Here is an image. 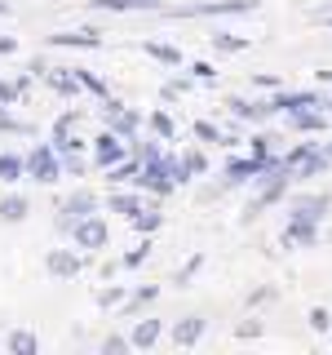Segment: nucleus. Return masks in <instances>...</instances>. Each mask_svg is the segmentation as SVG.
Masks as SVG:
<instances>
[{"label":"nucleus","mask_w":332,"mask_h":355,"mask_svg":"<svg viewBox=\"0 0 332 355\" xmlns=\"http://www.w3.org/2000/svg\"><path fill=\"white\" fill-rule=\"evenodd\" d=\"M27 173L36 178V182H58V178L66 173V164H62V151L53 147V142H44V147H36L27 155Z\"/></svg>","instance_id":"1"},{"label":"nucleus","mask_w":332,"mask_h":355,"mask_svg":"<svg viewBox=\"0 0 332 355\" xmlns=\"http://www.w3.org/2000/svg\"><path fill=\"white\" fill-rule=\"evenodd\" d=\"M71 240H75V249H107L111 231H107V222L98 218V214H89V218H80L71 227Z\"/></svg>","instance_id":"2"},{"label":"nucleus","mask_w":332,"mask_h":355,"mask_svg":"<svg viewBox=\"0 0 332 355\" xmlns=\"http://www.w3.org/2000/svg\"><path fill=\"white\" fill-rule=\"evenodd\" d=\"M138 187H142V191H151V196H173L177 191V182H173V173H169V164H164V160H147V164H142Z\"/></svg>","instance_id":"3"},{"label":"nucleus","mask_w":332,"mask_h":355,"mask_svg":"<svg viewBox=\"0 0 332 355\" xmlns=\"http://www.w3.org/2000/svg\"><path fill=\"white\" fill-rule=\"evenodd\" d=\"M120 160H124V138H120L116 129L98 133L93 138V164L98 169H111V164H120Z\"/></svg>","instance_id":"4"},{"label":"nucleus","mask_w":332,"mask_h":355,"mask_svg":"<svg viewBox=\"0 0 332 355\" xmlns=\"http://www.w3.org/2000/svg\"><path fill=\"white\" fill-rule=\"evenodd\" d=\"M288 129H293V133H324L328 129V111L324 107H302V111H288Z\"/></svg>","instance_id":"5"},{"label":"nucleus","mask_w":332,"mask_h":355,"mask_svg":"<svg viewBox=\"0 0 332 355\" xmlns=\"http://www.w3.org/2000/svg\"><path fill=\"white\" fill-rule=\"evenodd\" d=\"M93 209H98V200L89 196V191H75V196H66V200H62V209H58V214H62V218H58V227H62V231H71L75 222H80V218H89Z\"/></svg>","instance_id":"6"},{"label":"nucleus","mask_w":332,"mask_h":355,"mask_svg":"<svg viewBox=\"0 0 332 355\" xmlns=\"http://www.w3.org/2000/svg\"><path fill=\"white\" fill-rule=\"evenodd\" d=\"M270 107H275V116H288V111H302V107H324L319 103V94H310V89H275V98H270Z\"/></svg>","instance_id":"7"},{"label":"nucleus","mask_w":332,"mask_h":355,"mask_svg":"<svg viewBox=\"0 0 332 355\" xmlns=\"http://www.w3.org/2000/svg\"><path fill=\"white\" fill-rule=\"evenodd\" d=\"M284 249H306V244H315L319 240V227L315 222H306V218H288V227H284Z\"/></svg>","instance_id":"8"},{"label":"nucleus","mask_w":332,"mask_h":355,"mask_svg":"<svg viewBox=\"0 0 332 355\" xmlns=\"http://www.w3.org/2000/svg\"><path fill=\"white\" fill-rule=\"evenodd\" d=\"M44 266H49L53 280H75V275H80V258H75V249H53L49 258H44Z\"/></svg>","instance_id":"9"},{"label":"nucleus","mask_w":332,"mask_h":355,"mask_svg":"<svg viewBox=\"0 0 332 355\" xmlns=\"http://www.w3.org/2000/svg\"><path fill=\"white\" fill-rule=\"evenodd\" d=\"M230 111H235V120H252V125H257V120H266V116H275V107H270V98H266V103H257V98H230L226 103Z\"/></svg>","instance_id":"10"},{"label":"nucleus","mask_w":332,"mask_h":355,"mask_svg":"<svg viewBox=\"0 0 332 355\" xmlns=\"http://www.w3.org/2000/svg\"><path fill=\"white\" fill-rule=\"evenodd\" d=\"M204 338V315H186L173 324V342L177 347H195V342Z\"/></svg>","instance_id":"11"},{"label":"nucleus","mask_w":332,"mask_h":355,"mask_svg":"<svg viewBox=\"0 0 332 355\" xmlns=\"http://www.w3.org/2000/svg\"><path fill=\"white\" fill-rule=\"evenodd\" d=\"M324 214H328V196H297V200H293V218L319 222Z\"/></svg>","instance_id":"12"},{"label":"nucleus","mask_w":332,"mask_h":355,"mask_svg":"<svg viewBox=\"0 0 332 355\" xmlns=\"http://www.w3.org/2000/svg\"><path fill=\"white\" fill-rule=\"evenodd\" d=\"M49 44H62V49H98V31H58V36H49Z\"/></svg>","instance_id":"13"},{"label":"nucleus","mask_w":332,"mask_h":355,"mask_svg":"<svg viewBox=\"0 0 332 355\" xmlns=\"http://www.w3.org/2000/svg\"><path fill=\"white\" fill-rule=\"evenodd\" d=\"M252 9H257V0H208L191 14H252Z\"/></svg>","instance_id":"14"},{"label":"nucleus","mask_w":332,"mask_h":355,"mask_svg":"<svg viewBox=\"0 0 332 355\" xmlns=\"http://www.w3.org/2000/svg\"><path fill=\"white\" fill-rule=\"evenodd\" d=\"M49 85L58 89V94H75V89H84L80 71H71V67H49Z\"/></svg>","instance_id":"15"},{"label":"nucleus","mask_w":332,"mask_h":355,"mask_svg":"<svg viewBox=\"0 0 332 355\" xmlns=\"http://www.w3.org/2000/svg\"><path fill=\"white\" fill-rule=\"evenodd\" d=\"M93 9H107V14H124V9H160V0H89Z\"/></svg>","instance_id":"16"},{"label":"nucleus","mask_w":332,"mask_h":355,"mask_svg":"<svg viewBox=\"0 0 332 355\" xmlns=\"http://www.w3.org/2000/svg\"><path fill=\"white\" fill-rule=\"evenodd\" d=\"M129 338H133V347H155L160 342V320H138Z\"/></svg>","instance_id":"17"},{"label":"nucleus","mask_w":332,"mask_h":355,"mask_svg":"<svg viewBox=\"0 0 332 355\" xmlns=\"http://www.w3.org/2000/svg\"><path fill=\"white\" fill-rule=\"evenodd\" d=\"M147 49V58H155V62H164V67H182V53L173 49V44H160V40H147L142 44Z\"/></svg>","instance_id":"18"},{"label":"nucleus","mask_w":332,"mask_h":355,"mask_svg":"<svg viewBox=\"0 0 332 355\" xmlns=\"http://www.w3.org/2000/svg\"><path fill=\"white\" fill-rule=\"evenodd\" d=\"M27 196H5V200H0V218H5V222H22V218H27Z\"/></svg>","instance_id":"19"},{"label":"nucleus","mask_w":332,"mask_h":355,"mask_svg":"<svg viewBox=\"0 0 332 355\" xmlns=\"http://www.w3.org/2000/svg\"><path fill=\"white\" fill-rule=\"evenodd\" d=\"M9 351H14V355H36V351H40V342H36V333H27V329H18V333H9Z\"/></svg>","instance_id":"20"},{"label":"nucleus","mask_w":332,"mask_h":355,"mask_svg":"<svg viewBox=\"0 0 332 355\" xmlns=\"http://www.w3.org/2000/svg\"><path fill=\"white\" fill-rule=\"evenodd\" d=\"M138 173H142V160H120V164L107 169L111 182H138Z\"/></svg>","instance_id":"21"},{"label":"nucleus","mask_w":332,"mask_h":355,"mask_svg":"<svg viewBox=\"0 0 332 355\" xmlns=\"http://www.w3.org/2000/svg\"><path fill=\"white\" fill-rule=\"evenodd\" d=\"M129 222H133V231H142V236H151V231H155V227L164 222V214H160V209H138V214H133Z\"/></svg>","instance_id":"22"},{"label":"nucleus","mask_w":332,"mask_h":355,"mask_svg":"<svg viewBox=\"0 0 332 355\" xmlns=\"http://www.w3.org/2000/svg\"><path fill=\"white\" fill-rule=\"evenodd\" d=\"M27 173V160L22 155H0V182H18Z\"/></svg>","instance_id":"23"},{"label":"nucleus","mask_w":332,"mask_h":355,"mask_svg":"<svg viewBox=\"0 0 332 355\" xmlns=\"http://www.w3.org/2000/svg\"><path fill=\"white\" fill-rule=\"evenodd\" d=\"M142 209V196H133V191H120V196H111V214H138Z\"/></svg>","instance_id":"24"},{"label":"nucleus","mask_w":332,"mask_h":355,"mask_svg":"<svg viewBox=\"0 0 332 355\" xmlns=\"http://www.w3.org/2000/svg\"><path fill=\"white\" fill-rule=\"evenodd\" d=\"M151 129L160 133L164 142H173V138H177V125H173V116H169V111H155V116H151Z\"/></svg>","instance_id":"25"},{"label":"nucleus","mask_w":332,"mask_h":355,"mask_svg":"<svg viewBox=\"0 0 332 355\" xmlns=\"http://www.w3.org/2000/svg\"><path fill=\"white\" fill-rule=\"evenodd\" d=\"M213 44H217L221 53H243V49H248V40H243V36H230V31H217Z\"/></svg>","instance_id":"26"},{"label":"nucleus","mask_w":332,"mask_h":355,"mask_svg":"<svg viewBox=\"0 0 332 355\" xmlns=\"http://www.w3.org/2000/svg\"><path fill=\"white\" fill-rule=\"evenodd\" d=\"M306 324L315 329V333H328L332 329V315H328V306H310V315H306Z\"/></svg>","instance_id":"27"},{"label":"nucleus","mask_w":332,"mask_h":355,"mask_svg":"<svg viewBox=\"0 0 332 355\" xmlns=\"http://www.w3.org/2000/svg\"><path fill=\"white\" fill-rule=\"evenodd\" d=\"M195 138H199V142H226L213 120H195Z\"/></svg>","instance_id":"28"},{"label":"nucleus","mask_w":332,"mask_h":355,"mask_svg":"<svg viewBox=\"0 0 332 355\" xmlns=\"http://www.w3.org/2000/svg\"><path fill=\"white\" fill-rule=\"evenodd\" d=\"M164 164H169V173H173V182H177V187L191 182V169H186V160H177V155H164Z\"/></svg>","instance_id":"29"},{"label":"nucleus","mask_w":332,"mask_h":355,"mask_svg":"<svg viewBox=\"0 0 332 355\" xmlns=\"http://www.w3.org/2000/svg\"><path fill=\"white\" fill-rule=\"evenodd\" d=\"M75 71H80V85L89 89V94H98V98H107V85H102V80H98V76H93V71H84V67H75Z\"/></svg>","instance_id":"30"},{"label":"nucleus","mask_w":332,"mask_h":355,"mask_svg":"<svg viewBox=\"0 0 332 355\" xmlns=\"http://www.w3.org/2000/svg\"><path fill=\"white\" fill-rule=\"evenodd\" d=\"M147 253H151V240L138 244V249H129V253H124V266H129V271H138V266L147 262Z\"/></svg>","instance_id":"31"},{"label":"nucleus","mask_w":332,"mask_h":355,"mask_svg":"<svg viewBox=\"0 0 332 355\" xmlns=\"http://www.w3.org/2000/svg\"><path fill=\"white\" fill-rule=\"evenodd\" d=\"M120 302H124V288H116V284H111V288H102V293H98V306H120Z\"/></svg>","instance_id":"32"},{"label":"nucleus","mask_w":332,"mask_h":355,"mask_svg":"<svg viewBox=\"0 0 332 355\" xmlns=\"http://www.w3.org/2000/svg\"><path fill=\"white\" fill-rule=\"evenodd\" d=\"M248 147H252V155H257V160H270V138H266V133H252Z\"/></svg>","instance_id":"33"},{"label":"nucleus","mask_w":332,"mask_h":355,"mask_svg":"<svg viewBox=\"0 0 332 355\" xmlns=\"http://www.w3.org/2000/svg\"><path fill=\"white\" fill-rule=\"evenodd\" d=\"M182 160H186V169H191V178H199V173H208V160H204V155H199V151H186Z\"/></svg>","instance_id":"34"},{"label":"nucleus","mask_w":332,"mask_h":355,"mask_svg":"<svg viewBox=\"0 0 332 355\" xmlns=\"http://www.w3.org/2000/svg\"><path fill=\"white\" fill-rule=\"evenodd\" d=\"M129 347H133V338H107V342H102V351H107V355H124Z\"/></svg>","instance_id":"35"},{"label":"nucleus","mask_w":332,"mask_h":355,"mask_svg":"<svg viewBox=\"0 0 332 355\" xmlns=\"http://www.w3.org/2000/svg\"><path fill=\"white\" fill-rule=\"evenodd\" d=\"M155 297H160V288H155V284H142L138 293H133V306H147V302H155Z\"/></svg>","instance_id":"36"},{"label":"nucleus","mask_w":332,"mask_h":355,"mask_svg":"<svg viewBox=\"0 0 332 355\" xmlns=\"http://www.w3.org/2000/svg\"><path fill=\"white\" fill-rule=\"evenodd\" d=\"M199 266H204V258H199V253H195V258H191V262H186V266H182V275H177V284H191V280H195V271H199Z\"/></svg>","instance_id":"37"},{"label":"nucleus","mask_w":332,"mask_h":355,"mask_svg":"<svg viewBox=\"0 0 332 355\" xmlns=\"http://www.w3.org/2000/svg\"><path fill=\"white\" fill-rule=\"evenodd\" d=\"M191 71H195V80H217V67L213 62H191Z\"/></svg>","instance_id":"38"},{"label":"nucleus","mask_w":332,"mask_h":355,"mask_svg":"<svg viewBox=\"0 0 332 355\" xmlns=\"http://www.w3.org/2000/svg\"><path fill=\"white\" fill-rule=\"evenodd\" d=\"M71 129H75V111H66V116H58V125H53V138H62Z\"/></svg>","instance_id":"39"},{"label":"nucleus","mask_w":332,"mask_h":355,"mask_svg":"<svg viewBox=\"0 0 332 355\" xmlns=\"http://www.w3.org/2000/svg\"><path fill=\"white\" fill-rule=\"evenodd\" d=\"M235 333H239V338H257V333H261V320H243Z\"/></svg>","instance_id":"40"},{"label":"nucleus","mask_w":332,"mask_h":355,"mask_svg":"<svg viewBox=\"0 0 332 355\" xmlns=\"http://www.w3.org/2000/svg\"><path fill=\"white\" fill-rule=\"evenodd\" d=\"M252 85H261V89H279V76H270V71H257V76H252Z\"/></svg>","instance_id":"41"},{"label":"nucleus","mask_w":332,"mask_h":355,"mask_svg":"<svg viewBox=\"0 0 332 355\" xmlns=\"http://www.w3.org/2000/svg\"><path fill=\"white\" fill-rule=\"evenodd\" d=\"M138 160L147 164V160H164V155H160V147H155V142H147V147H138Z\"/></svg>","instance_id":"42"},{"label":"nucleus","mask_w":332,"mask_h":355,"mask_svg":"<svg viewBox=\"0 0 332 355\" xmlns=\"http://www.w3.org/2000/svg\"><path fill=\"white\" fill-rule=\"evenodd\" d=\"M18 49V40L14 36H0V53H14Z\"/></svg>","instance_id":"43"},{"label":"nucleus","mask_w":332,"mask_h":355,"mask_svg":"<svg viewBox=\"0 0 332 355\" xmlns=\"http://www.w3.org/2000/svg\"><path fill=\"white\" fill-rule=\"evenodd\" d=\"M324 111H328V116H332V103H324Z\"/></svg>","instance_id":"44"},{"label":"nucleus","mask_w":332,"mask_h":355,"mask_svg":"<svg viewBox=\"0 0 332 355\" xmlns=\"http://www.w3.org/2000/svg\"><path fill=\"white\" fill-rule=\"evenodd\" d=\"M0 18H5V0H0Z\"/></svg>","instance_id":"45"},{"label":"nucleus","mask_w":332,"mask_h":355,"mask_svg":"<svg viewBox=\"0 0 332 355\" xmlns=\"http://www.w3.org/2000/svg\"><path fill=\"white\" fill-rule=\"evenodd\" d=\"M324 147H328V155H332V142H324Z\"/></svg>","instance_id":"46"}]
</instances>
